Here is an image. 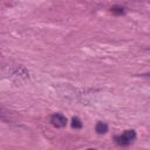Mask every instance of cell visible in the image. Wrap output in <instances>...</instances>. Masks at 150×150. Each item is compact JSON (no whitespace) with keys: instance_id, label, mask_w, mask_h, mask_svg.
Returning a JSON list of instances; mask_svg holds the SVG:
<instances>
[{"instance_id":"1","label":"cell","mask_w":150,"mask_h":150,"mask_svg":"<svg viewBox=\"0 0 150 150\" xmlns=\"http://www.w3.org/2000/svg\"><path fill=\"white\" fill-rule=\"evenodd\" d=\"M136 139V132L135 130H125L123 134L118 135L115 137V141L117 144L122 145V146H125V145H129L131 144Z\"/></svg>"},{"instance_id":"2","label":"cell","mask_w":150,"mask_h":150,"mask_svg":"<svg viewBox=\"0 0 150 150\" xmlns=\"http://www.w3.org/2000/svg\"><path fill=\"white\" fill-rule=\"evenodd\" d=\"M50 123L55 128H63L67 125V118L62 114H54L50 116Z\"/></svg>"},{"instance_id":"3","label":"cell","mask_w":150,"mask_h":150,"mask_svg":"<svg viewBox=\"0 0 150 150\" xmlns=\"http://www.w3.org/2000/svg\"><path fill=\"white\" fill-rule=\"evenodd\" d=\"M95 130H96L97 134L103 135V134H105L108 131V125L105 123H103V122H97V124L95 127Z\"/></svg>"},{"instance_id":"4","label":"cell","mask_w":150,"mask_h":150,"mask_svg":"<svg viewBox=\"0 0 150 150\" xmlns=\"http://www.w3.org/2000/svg\"><path fill=\"white\" fill-rule=\"evenodd\" d=\"M71 127L75 128V129H80V128H82V123H81L80 118L74 117V118L71 120Z\"/></svg>"},{"instance_id":"5","label":"cell","mask_w":150,"mask_h":150,"mask_svg":"<svg viewBox=\"0 0 150 150\" xmlns=\"http://www.w3.org/2000/svg\"><path fill=\"white\" fill-rule=\"evenodd\" d=\"M111 12L112 13H116V14H123L124 13V11H123L122 7H112L111 8Z\"/></svg>"}]
</instances>
